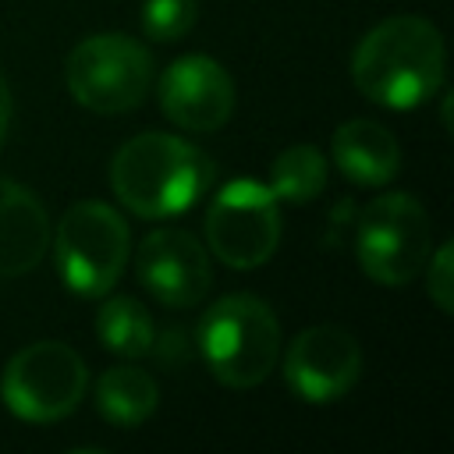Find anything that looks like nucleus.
<instances>
[{
  "label": "nucleus",
  "instance_id": "nucleus-1",
  "mask_svg": "<svg viewBox=\"0 0 454 454\" xmlns=\"http://www.w3.org/2000/svg\"><path fill=\"white\" fill-rule=\"evenodd\" d=\"M447 50L429 18L397 14L369 28L351 53L355 89L387 110H415L443 89Z\"/></svg>",
  "mask_w": 454,
  "mask_h": 454
},
{
  "label": "nucleus",
  "instance_id": "nucleus-2",
  "mask_svg": "<svg viewBox=\"0 0 454 454\" xmlns=\"http://www.w3.org/2000/svg\"><path fill=\"white\" fill-rule=\"evenodd\" d=\"M213 160L163 131H145L128 138L110 160V188L124 209L145 220H163L188 213L213 184Z\"/></svg>",
  "mask_w": 454,
  "mask_h": 454
},
{
  "label": "nucleus",
  "instance_id": "nucleus-3",
  "mask_svg": "<svg viewBox=\"0 0 454 454\" xmlns=\"http://www.w3.org/2000/svg\"><path fill=\"white\" fill-rule=\"evenodd\" d=\"M199 351L206 369L231 390L262 383L280 358V323L255 294H227L199 319Z\"/></svg>",
  "mask_w": 454,
  "mask_h": 454
},
{
  "label": "nucleus",
  "instance_id": "nucleus-4",
  "mask_svg": "<svg viewBox=\"0 0 454 454\" xmlns=\"http://www.w3.org/2000/svg\"><path fill=\"white\" fill-rule=\"evenodd\" d=\"M131 255L124 216L96 199L67 206L53 238V262L60 280L82 298H106Z\"/></svg>",
  "mask_w": 454,
  "mask_h": 454
},
{
  "label": "nucleus",
  "instance_id": "nucleus-5",
  "mask_svg": "<svg viewBox=\"0 0 454 454\" xmlns=\"http://www.w3.org/2000/svg\"><path fill=\"white\" fill-rule=\"evenodd\" d=\"M433 252V227L426 206L408 192H387L362 209L355 255L369 280L383 287L411 284Z\"/></svg>",
  "mask_w": 454,
  "mask_h": 454
},
{
  "label": "nucleus",
  "instance_id": "nucleus-6",
  "mask_svg": "<svg viewBox=\"0 0 454 454\" xmlns=\"http://www.w3.org/2000/svg\"><path fill=\"white\" fill-rule=\"evenodd\" d=\"M64 82L74 103L92 114H128L153 85L149 50L121 32H99L82 39L64 64Z\"/></svg>",
  "mask_w": 454,
  "mask_h": 454
},
{
  "label": "nucleus",
  "instance_id": "nucleus-7",
  "mask_svg": "<svg viewBox=\"0 0 454 454\" xmlns=\"http://www.w3.org/2000/svg\"><path fill=\"white\" fill-rule=\"evenodd\" d=\"M89 387L85 358L64 340H35L21 348L0 376V397L21 422H57L67 419Z\"/></svg>",
  "mask_w": 454,
  "mask_h": 454
},
{
  "label": "nucleus",
  "instance_id": "nucleus-8",
  "mask_svg": "<svg viewBox=\"0 0 454 454\" xmlns=\"http://www.w3.org/2000/svg\"><path fill=\"white\" fill-rule=\"evenodd\" d=\"M206 245L231 270L262 266L280 245V202L259 181L238 177L206 209Z\"/></svg>",
  "mask_w": 454,
  "mask_h": 454
},
{
  "label": "nucleus",
  "instance_id": "nucleus-9",
  "mask_svg": "<svg viewBox=\"0 0 454 454\" xmlns=\"http://www.w3.org/2000/svg\"><path fill=\"white\" fill-rule=\"evenodd\" d=\"M362 376V348L340 326H309L284 351V383L305 404L340 401Z\"/></svg>",
  "mask_w": 454,
  "mask_h": 454
},
{
  "label": "nucleus",
  "instance_id": "nucleus-10",
  "mask_svg": "<svg viewBox=\"0 0 454 454\" xmlns=\"http://www.w3.org/2000/svg\"><path fill=\"white\" fill-rule=\"evenodd\" d=\"M142 287L170 309H192L213 287V266L206 245L184 227H156L142 238L135 255Z\"/></svg>",
  "mask_w": 454,
  "mask_h": 454
},
{
  "label": "nucleus",
  "instance_id": "nucleus-11",
  "mask_svg": "<svg viewBox=\"0 0 454 454\" xmlns=\"http://www.w3.org/2000/svg\"><path fill=\"white\" fill-rule=\"evenodd\" d=\"M160 110L184 131H216L234 114V78L209 53H184L160 74Z\"/></svg>",
  "mask_w": 454,
  "mask_h": 454
},
{
  "label": "nucleus",
  "instance_id": "nucleus-12",
  "mask_svg": "<svg viewBox=\"0 0 454 454\" xmlns=\"http://www.w3.org/2000/svg\"><path fill=\"white\" fill-rule=\"evenodd\" d=\"M50 248L46 206L25 184L0 177V280L21 277Z\"/></svg>",
  "mask_w": 454,
  "mask_h": 454
},
{
  "label": "nucleus",
  "instance_id": "nucleus-13",
  "mask_svg": "<svg viewBox=\"0 0 454 454\" xmlns=\"http://www.w3.org/2000/svg\"><path fill=\"white\" fill-rule=\"evenodd\" d=\"M330 153H333L337 170L351 184H365V188H380L394 181L401 167L397 138L380 121H369V117L344 121L330 138Z\"/></svg>",
  "mask_w": 454,
  "mask_h": 454
},
{
  "label": "nucleus",
  "instance_id": "nucleus-14",
  "mask_svg": "<svg viewBox=\"0 0 454 454\" xmlns=\"http://www.w3.org/2000/svg\"><path fill=\"white\" fill-rule=\"evenodd\" d=\"M160 404L156 380L138 365H114L96 383V408L106 422L121 429L142 426Z\"/></svg>",
  "mask_w": 454,
  "mask_h": 454
},
{
  "label": "nucleus",
  "instance_id": "nucleus-15",
  "mask_svg": "<svg viewBox=\"0 0 454 454\" xmlns=\"http://www.w3.org/2000/svg\"><path fill=\"white\" fill-rule=\"evenodd\" d=\"M96 337L106 351L121 355V358H138L153 348L156 340V330H153V319L149 312L128 298V294H117V298H106L96 312Z\"/></svg>",
  "mask_w": 454,
  "mask_h": 454
},
{
  "label": "nucleus",
  "instance_id": "nucleus-16",
  "mask_svg": "<svg viewBox=\"0 0 454 454\" xmlns=\"http://www.w3.org/2000/svg\"><path fill=\"white\" fill-rule=\"evenodd\" d=\"M277 202L305 206L326 188V156L316 145H291L270 163V184Z\"/></svg>",
  "mask_w": 454,
  "mask_h": 454
},
{
  "label": "nucleus",
  "instance_id": "nucleus-17",
  "mask_svg": "<svg viewBox=\"0 0 454 454\" xmlns=\"http://www.w3.org/2000/svg\"><path fill=\"white\" fill-rule=\"evenodd\" d=\"M199 18V0H145L142 4V32L156 43H174L192 32Z\"/></svg>",
  "mask_w": 454,
  "mask_h": 454
},
{
  "label": "nucleus",
  "instance_id": "nucleus-18",
  "mask_svg": "<svg viewBox=\"0 0 454 454\" xmlns=\"http://www.w3.org/2000/svg\"><path fill=\"white\" fill-rule=\"evenodd\" d=\"M422 270H426V291L433 305L443 316H450L454 312V245L443 241L436 252H429V262Z\"/></svg>",
  "mask_w": 454,
  "mask_h": 454
},
{
  "label": "nucleus",
  "instance_id": "nucleus-19",
  "mask_svg": "<svg viewBox=\"0 0 454 454\" xmlns=\"http://www.w3.org/2000/svg\"><path fill=\"white\" fill-rule=\"evenodd\" d=\"M11 110H14V103H11V89H7V82H4V74H0V145H4L7 128H11Z\"/></svg>",
  "mask_w": 454,
  "mask_h": 454
}]
</instances>
